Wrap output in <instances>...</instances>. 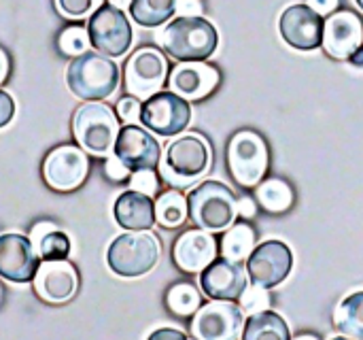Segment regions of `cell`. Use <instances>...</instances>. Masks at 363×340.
Returning <instances> with one entry per match:
<instances>
[{"instance_id": "1", "label": "cell", "mask_w": 363, "mask_h": 340, "mask_svg": "<svg viewBox=\"0 0 363 340\" xmlns=\"http://www.w3.org/2000/svg\"><path fill=\"white\" fill-rule=\"evenodd\" d=\"M160 40L166 53L179 62H204L215 53L219 36L204 17H177L164 28Z\"/></svg>"}, {"instance_id": "2", "label": "cell", "mask_w": 363, "mask_h": 340, "mask_svg": "<svg viewBox=\"0 0 363 340\" xmlns=\"http://www.w3.org/2000/svg\"><path fill=\"white\" fill-rule=\"evenodd\" d=\"M66 81L77 98L100 102L117 89L119 68L108 55L85 51L70 62L66 70Z\"/></svg>"}, {"instance_id": "3", "label": "cell", "mask_w": 363, "mask_h": 340, "mask_svg": "<svg viewBox=\"0 0 363 340\" xmlns=\"http://www.w3.org/2000/svg\"><path fill=\"white\" fill-rule=\"evenodd\" d=\"M187 207L189 219L206 232L225 230L238 215V200L234 192L219 181H204L194 187L187 196Z\"/></svg>"}, {"instance_id": "4", "label": "cell", "mask_w": 363, "mask_h": 340, "mask_svg": "<svg viewBox=\"0 0 363 340\" xmlns=\"http://www.w3.org/2000/svg\"><path fill=\"white\" fill-rule=\"evenodd\" d=\"M160 253L162 245L157 236L147 230H138L117 236L108 247L106 262L115 275L134 279L153 270L160 260Z\"/></svg>"}, {"instance_id": "5", "label": "cell", "mask_w": 363, "mask_h": 340, "mask_svg": "<svg viewBox=\"0 0 363 340\" xmlns=\"http://www.w3.org/2000/svg\"><path fill=\"white\" fill-rule=\"evenodd\" d=\"M72 132L83 151L106 158L117 143L119 124L111 106L102 102H87L77 109L72 119Z\"/></svg>"}, {"instance_id": "6", "label": "cell", "mask_w": 363, "mask_h": 340, "mask_svg": "<svg viewBox=\"0 0 363 340\" xmlns=\"http://www.w3.org/2000/svg\"><path fill=\"white\" fill-rule=\"evenodd\" d=\"M213 164V149L200 134H185L170 143L162 160V175L170 185L185 187Z\"/></svg>"}, {"instance_id": "7", "label": "cell", "mask_w": 363, "mask_h": 340, "mask_svg": "<svg viewBox=\"0 0 363 340\" xmlns=\"http://www.w3.org/2000/svg\"><path fill=\"white\" fill-rule=\"evenodd\" d=\"M270 166L266 138L255 130H240L228 143V168L240 187H257Z\"/></svg>"}, {"instance_id": "8", "label": "cell", "mask_w": 363, "mask_h": 340, "mask_svg": "<svg viewBox=\"0 0 363 340\" xmlns=\"http://www.w3.org/2000/svg\"><path fill=\"white\" fill-rule=\"evenodd\" d=\"M123 81L128 94L138 100L155 96L168 81V62L164 53L155 47L136 49L125 62Z\"/></svg>"}, {"instance_id": "9", "label": "cell", "mask_w": 363, "mask_h": 340, "mask_svg": "<svg viewBox=\"0 0 363 340\" xmlns=\"http://www.w3.org/2000/svg\"><path fill=\"white\" fill-rule=\"evenodd\" d=\"M91 47L108 57L123 55L132 45V26L125 13L113 4H102L87 23Z\"/></svg>"}, {"instance_id": "10", "label": "cell", "mask_w": 363, "mask_h": 340, "mask_svg": "<svg viewBox=\"0 0 363 340\" xmlns=\"http://www.w3.org/2000/svg\"><path fill=\"white\" fill-rule=\"evenodd\" d=\"M89 175V158L77 145L51 149L43 162V179L55 192H74Z\"/></svg>"}, {"instance_id": "11", "label": "cell", "mask_w": 363, "mask_h": 340, "mask_svg": "<svg viewBox=\"0 0 363 340\" xmlns=\"http://www.w3.org/2000/svg\"><path fill=\"white\" fill-rule=\"evenodd\" d=\"M140 121L147 130L160 136H174L189 126L191 106L174 92H157L155 96L145 100Z\"/></svg>"}, {"instance_id": "12", "label": "cell", "mask_w": 363, "mask_h": 340, "mask_svg": "<svg viewBox=\"0 0 363 340\" xmlns=\"http://www.w3.org/2000/svg\"><path fill=\"white\" fill-rule=\"evenodd\" d=\"M242 328V311L230 300H213L200 307L191 319L196 340H238Z\"/></svg>"}, {"instance_id": "13", "label": "cell", "mask_w": 363, "mask_h": 340, "mask_svg": "<svg viewBox=\"0 0 363 340\" xmlns=\"http://www.w3.org/2000/svg\"><path fill=\"white\" fill-rule=\"evenodd\" d=\"M294 268L291 249L281 241H266L253 249L247 262V273L255 285L277 287L281 285Z\"/></svg>"}, {"instance_id": "14", "label": "cell", "mask_w": 363, "mask_h": 340, "mask_svg": "<svg viewBox=\"0 0 363 340\" xmlns=\"http://www.w3.org/2000/svg\"><path fill=\"white\" fill-rule=\"evenodd\" d=\"M323 26L325 19L308 4H291L281 15V36L285 43L300 51L317 49L323 43Z\"/></svg>"}, {"instance_id": "15", "label": "cell", "mask_w": 363, "mask_h": 340, "mask_svg": "<svg viewBox=\"0 0 363 340\" xmlns=\"http://www.w3.org/2000/svg\"><path fill=\"white\" fill-rule=\"evenodd\" d=\"M113 151L130 170H155L162 160V147L155 136L134 124L119 130Z\"/></svg>"}, {"instance_id": "16", "label": "cell", "mask_w": 363, "mask_h": 340, "mask_svg": "<svg viewBox=\"0 0 363 340\" xmlns=\"http://www.w3.org/2000/svg\"><path fill=\"white\" fill-rule=\"evenodd\" d=\"M323 49L334 60H349L363 45V21L353 11L328 15L323 26Z\"/></svg>"}, {"instance_id": "17", "label": "cell", "mask_w": 363, "mask_h": 340, "mask_svg": "<svg viewBox=\"0 0 363 340\" xmlns=\"http://www.w3.org/2000/svg\"><path fill=\"white\" fill-rule=\"evenodd\" d=\"M40 300L51 305L68 302L79 287L77 268L68 260H43L32 279Z\"/></svg>"}, {"instance_id": "18", "label": "cell", "mask_w": 363, "mask_h": 340, "mask_svg": "<svg viewBox=\"0 0 363 340\" xmlns=\"http://www.w3.org/2000/svg\"><path fill=\"white\" fill-rule=\"evenodd\" d=\"M38 251L21 234L0 236V277L11 283H30L38 270Z\"/></svg>"}, {"instance_id": "19", "label": "cell", "mask_w": 363, "mask_h": 340, "mask_svg": "<svg viewBox=\"0 0 363 340\" xmlns=\"http://www.w3.org/2000/svg\"><path fill=\"white\" fill-rule=\"evenodd\" d=\"M172 260L187 275L202 273L217 260V241L211 232L196 228L183 232L172 245Z\"/></svg>"}, {"instance_id": "20", "label": "cell", "mask_w": 363, "mask_h": 340, "mask_svg": "<svg viewBox=\"0 0 363 340\" xmlns=\"http://www.w3.org/2000/svg\"><path fill=\"white\" fill-rule=\"evenodd\" d=\"M200 285L211 300H238L249 287L245 268L232 260H215L200 273Z\"/></svg>"}, {"instance_id": "21", "label": "cell", "mask_w": 363, "mask_h": 340, "mask_svg": "<svg viewBox=\"0 0 363 340\" xmlns=\"http://www.w3.org/2000/svg\"><path fill=\"white\" fill-rule=\"evenodd\" d=\"M168 85L185 100H202L219 85V70L206 62H181L172 68Z\"/></svg>"}, {"instance_id": "22", "label": "cell", "mask_w": 363, "mask_h": 340, "mask_svg": "<svg viewBox=\"0 0 363 340\" xmlns=\"http://www.w3.org/2000/svg\"><path fill=\"white\" fill-rule=\"evenodd\" d=\"M115 219L121 228L132 232L149 230L155 224V202L151 196L128 190L115 202Z\"/></svg>"}, {"instance_id": "23", "label": "cell", "mask_w": 363, "mask_h": 340, "mask_svg": "<svg viewBox=\"0 0 363 340\" xmlns=\"http://www.w3.org/2000/svg\"><path fill=\"white\" fill-rule=\"evenodd\" d=\"M242 340H291L289 326L279 313L262 311L247 319L242 328Z\"/></svg>"}, {"instance_id": "24", "label": "cell", "mask_w": 363, "mask_h": 340, "mask_svg": "<svg viewBox=\"0 0 363 340\" xmlns=\"http://www.w3.org/2000/svg\"><path fill=\"white\" fill-rule=\"evenodd\" d=\"M255 198L259 202V207L272 215H281V213H287L291 207H294V187L285 181V179H279V177H272V179H266L257 185L255 190Z\"/></svg>"}, {"instance_id": "25", "label": "cell", "mask_w": 363, "mask_h": 340, "mask_svg": "<svg viewBox=\"0 0 363 340\" xmlns=\"http://www.w3.org/2000/svg\"><path fill=\"white\" fill-rule=\"evenodd\" d=\"M255 249V230L247 224H232L228 232L221 238V256L232 262L249 260V256Z\"/></svg>"}, {"instance_id": "26", "label": "cell", "mask_w": 363, "mask_h": 340, "mask_svg": "<svg viewBox=\"0 0 363 340\" xmlns=\"http://www.w3.org/2000/svg\"><path fill=\"white\" fill-rule=\"evenodd\" d=\"M32 245L43 260H66L70 253V238L51 224H38L32 230Z\"/></svg>"}, {"instance_id": "27", "label": "cell", "mask_w": 363, "mask_h": 340, "mask_svg": "<svg viewBox=\"0 0 363 340\" xmlns=\"http://www.w3.org/2000/svg\"><path fill=\"white\" fill-rule=\"evenodd\" d=\"M334 328L345 336L363 340V292L351 294L334 313Z\"/></svg>"}, {"instance_id": "28", "label": "cell", "mask_w": 363, "mask_h": 340, "mask_svg": "<svg viewBox=\"0 0 363 340\" xmlns=\"http://www.w3.org/2000/svg\"><path fill=\"white\" fill-rule=\"evenodd\" d=\"M187 217H189V207H187V198L181 192L170 190L155 200V221L160 226L172 230L183 226Z\"/></svg>"}, {"instance_id": "29", "label": "cell", "mask_w": 363, "mask_h": 340, "mask_svg": "<svg viewBox=\"0 0 363 340\" xmlns=\"http://www.w3.org/2000/svg\"><path fill=\"white\" fill-rule=\"evenodd\" d=\"M177 13V0H132L130 15L145 28L166 23Z\"/></svg>"}, {"instance_id": "30", "label": "cell", "mask_w": 363, "mask_h": 340, "mask_svg": "<svg viewBox=\"0 0 363 340\" xmlns=\"http://www.w3.org/2000/svg\"><path fill=\"white\" fill-rule=\"evenodd\" d=\"M166 307L177 317H191L202 307V296L191 283H177L166 294Z\"/></svg>"}, {"instance_id": "31", "label": "cell", "mask_w": 363, "mask_h": 340, "mask_svg": "<svg viewBox=\"0 0 363 340\" xmlns=\"http://www.w3.org/2000/svg\"><path fill=\"white\" fill-rule=\"evenodd\" d=\"M89 34H87V28L79 26V23H72L68 28H64L57 36V47L64 55H81L87 51L89 47Z\"/></svg>"}, {"instance_id": "32", "label": "cell", "mask_w": 363, "mask_h": 340, "mask_svg": "<svg viewBox=\"0 0 363 340\" xmlns=\"http://www.w3.org/2000/svg\"><path fill=\"white\" fill-rule=\"evenodd\" d=\"M238 300H240V311L251 313V315L268 311V307H270V294L266 292V287L255 285V283H253V287H247Z\"/></svg>"}, {"instance_id": "33", "label": "cell", "mask_w": 363, "mask_h": 340, "mask_svg": "<svg viewBox=\"0 0 363 340\" xmlns=\"http://www.w3.org/2000/svg\"><path fill=\"white\" fill-rule=\"evenodd\" d=\"M102 4L104 0H55L57 11L70 19H83L87 15H94Z\"/></svg>"}, {"instance_id": "34", "label": "cell", "mask_w": 363, "mask_h": 340, "mask_svg": "<svg viewBox=\"0 0 363 340\" xmlns=\"http://www.w3.org/2000/svg\"><path fill=\"white\" fill-rule=\"evenodd\" d=\"M130 187L145 196H155L160 190V179L155 170H134V175L130 177Z\"/></svg>"}, {"instance_id": "35", "label": "cell", "mask_w": 363, "mask_h": 340, "mask_svg": "<svg viewBox=\"0 0 363 340\" xmlns=\"http://www.w3.org/2000/svg\"><path fill=\"white\" fill-rule=\"evenodd\" d=\"M140 111H143V104L138 102V98L134 96H125L119 100L117 104V117L125 124H136L140 121Z\"/></svg>"}, {"instance_id": "36", "label": "cell", "mask_w": 363, "mask_h": 340, "mask_svg": "<svg viewBox=\"0 0 363 340\" xmlns=\"http://www.w3.org/2000/svg\"><path fill=\"white\" fill-rule=\"evenodd\" d=\"M104 172H106V177L111 179V181H125L128 179V175H130V168L117 158V155H108L106 158V164H104Z\"/></svg>"}, {"instance_id": "37", "label": "cell", "mask_w": 363, "mask_h": 340, "mask_svg": "<svg viewBox=\"0 0 363 340\" xmlns=\"http://www.w3.org/2000/svg\"><path fill=\"white\" fill-rule=\"evenodd\" d=\"M13 115H15V102L4 89H0V128L9 126Z\"/></svg>"}, {"instance_id": "38", "label": "cell", "mask_w": 363, "mask_h": 340, "mask_svg": "<svg viewBox=\"0 0 363 340\" xmlns=\"http://www.w3.org/2000/svg\"><path fill=\"white\" fill-rule=\"evenodd\" d=\"M202 2L200 0H177L179 17H202Z\"/></svg>"}, {"instance_id": "39", "label": "cell", "mask_w": 363, "mask_h": 340, "mask_svg": "<svg viewBox=\"0 0 363 340\" xmlns=\"http://www.w3.org/2000/svg\"><path fill=\"white\" fill-rule=\"evenodd\" d=\"M306 4H308L313 11H317L319 15H332V13L338 11L340 0H306Z\"/></svg>"}, {"instance_id": "40", "label": "cell", "mask_w": 363, "mask_h": 340, "mask_svg": "<svg viewBox=\"0 0 363 340\" xmlns=\"http://www.w3.org/2000/svg\"><path fill=\"white\" fill-rule=\"evenodd\" d=\"M255 213H257V204L253 202V198L251 196H242L238 200V215L247 221V219H253Z\"/></svg>"}, {"instance_id": "41", "label": "cell", "mask_w": 363, "mask_h": 340, "mask_svg": "<svg viewBox=\"0 0 363 340\" xmlns=\"http://www.w3.org/2000/svg\"><path fill=\"white\" fill-rule=\"evenodd\" d=\"M147 340H187V336L181 330H174V328H160Z\"/></svg>"}, {"instance_id": "42", "label": "cell", "mask_w": 363, "mask_h": 340, "mask_svg": "<svg viewBox=\"0 0 363 340\" xmlns=\"http://www.w3.org/2000/svg\"><path fill=\"white\" fill-rule=\"evenodd\" d=\"M6 75H9V55H6L4 49L0 47V85L6 81Z\"/></svg>"}, {"instance_id": "43", "label": "cell", "mask_w": 363, "mask_h": 340, "mask_svg": "<svg viewBox=\"0 0 363 340\" xmlns=\"http://www.w3.org/2000/svg\"><path fill=\"white\" fill-rule=\"evenodd\" d=\"M349 62H351L353 66H359V68H362L363 66V45L359 47V49H357V51H355V53H353V55H351V57H349Z\"/></svg>"}, {"instance_id": "44", "label": "cell", "mask_w": 363, "mask_h": 340, "mask_svg": "<svg viewBox=\"0 0 363 340\" xmlns=\"http://www.w3.org/2000/svg\"><path fill=\"white\" fill-rule=\"evenodd\" d=\"M108 2H111L113 6L121 9V11H123V9H130V4H132V0H108Z\"/></svg>"}, {"instance_id": "45", "label": "cell", "mask_w": 363, "mask_h": 340, "mask_svg": "<svg viewBox=\"0 0 363 340\" xmlns=\"http://www.w3.org/2000/svg\"><path fill=\"white\" fill-rule=\"evenodd\" d=\"M291 340H321L319 336H315V334H300V336H296V339Z\"/></svg>"}, {"instance_id": "46", "label": "cell", "mask_w": 363, "mask_h": 340, "mask_svg": "<svg viewBox=\"0 0 363 340\" xmlns=\"http://www.w3.org/2000/svg\"><path fill=\"white\" fill-rule=\"evenodd\" d=\"M332 340H351L349 336H340V339H332Z\"/></svg>"}, {"instance_id": "47", "label": "cell", "mask_w": 363, "mask_h": 340, "mask_svg": "<svg viewBox=\"0 0 363 340\" xmlns=\"http://www.w3.org/2000/svg\"><path fill=\"white\" fill-rule=\"evenodd\" d=\"M0 302H2V285H0Z\"/></svg>"}, {"instance_id": "48", "label": "cell", "mask_w": 363, "mask_h": 340, "mask_svg": "<svg viewBox=\"0 0 363 340\" xmlns=\"http://www.w3.org/2000/svg\"><path fill=\"white\" fill-rule=\"evenodd\" d=\"M357 4H359V6H362V9H363V0H357Z\"/></svg>"}]
</instances>
